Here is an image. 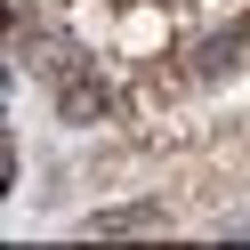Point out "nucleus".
I'll return each mask as SVG.
<instances>
[{
	"label": "nucleus",
	"instance_id": "nucleus-1",
	"mask_svg": "<svg viewBox=\"0 0 250 250\" xmlns=\"http://www.w3.org/2000/svg\"><path fill=\"white\" fill-rule=\"evenodd\" d=\"M105 105H113L105 81H89V73H57V113H65V121H97Z\"/></svg>",
	"mask_w": 250,
	"mask_h": 250
},
{
	"label": "nucleus",
	"instance_id": "nucleus-2",
	"mask_svg": "<svg viewBox=\"0 0 250 250\" xmlns=\"http://www.w3.org/2000/svg\"><path fill=\"white\" fill-rule=\"evenodd\" d=\"M242 41H250V33H202L194 49H186V73H202V81H218V73H226L234 57H242Z\"/></svg>",
	"mask_w": 250,
	"mask_h": 250
},
{
	"label": "nucleus",
	"instance_id": "nucleus-3",
	"mask_svg": "<svg viewBox=\"0 0 250 250\" xmlns=\"http://www.w3.org/2000/svg\"><path fill=\"white\" fill-rule=\"evenodd\" d=\"M153 226H162L153 202H129V210H97L89 218V234H153Z\"/></svg>",
	"mask_w": 250,
	"mask_h": 250
}]
</instances>
